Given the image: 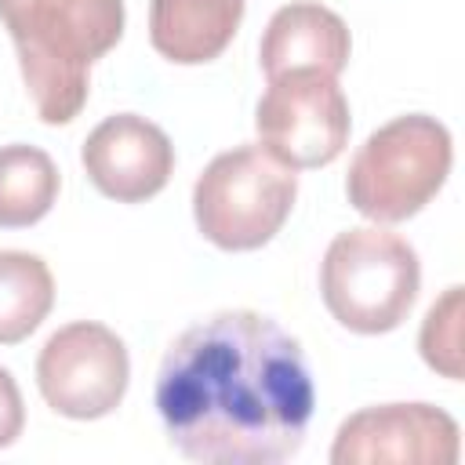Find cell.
Returning <instances> with one entry per match:
<instances>
[{"label":"cell","instance_id":"obj_1","mask_svg":"<svg viewBox=\"0 0 465 465\" xmlns=\"http://www.w3.org/2000/svg\"><path fill=\"white\" fill-rule=\"evenodd\" d=\"M153 400L178 454L203 465H276L298 454L316 385L302 341L272 316L222 309L171 341Z\"/></svg>","mask_w":465,"mask_h":465},{"label":"cell","instance_id":"obj_2","mask_svg":"<svg viewBox=\"0 0 465 465\" xmlns=\"http://www.w3.org/2000/svg\"><path fill=\"white\" fill-rule=\"evenodd\" d=\"M22 80L44 124H69L91 91V65L124 36V0H0Z\"/></svg>","mask_w":465,"mask_h":465},{"label":"cell","instance_id":"obj_3","mask_svg":"<svg viewBox=\"0 0 465 465\" xmlns=\"http://www.w3.org/2000/svg\"><path fill=\"white\" fill-rule=\"evenodd\" d=\"M454 163L450 131L425 113H407L367 134L349 160L345 196L374 225L414 218L447 182Z\"/></svg>","mask_w":465,"mask_h":465},{"label":"cell","instance_id":"obj_4","mask_svg":"<svg viewBox=\"0 0 465 465\" xmlns=\"http://www.w3.org/2000/svg\"><path fill=\"white\" fill-rule=\"evenodd\" d=\"M421 287L418 251L381 225L345 229L320 262L327 312L356 334H389L414 309Z\"/></svg>","mask_w":465,"mask_h":465},{"label":"cell","instance_id":"obj_5","mask_svg":"<svg viewBox=\"0 0 465 465\" xmlns=\"http://www.w3.org/2000/svg\"><path fill=\"white\" fill-rule=\"evenodd\" d=\"M298 174L262 145L218 153L193 185V214L203 240L222 251H258L287 222Z\"/></svg>","mask_w":465,"mask_h":465},{"label":"cell","instance_id":"obj_6","mask_svg":"<svg viewBox=\"0 0 465 465\" xmlns=\"http://www.w3.org/2000/svg\"><path fill=\"white\" fill-rule=\"evenodd\" d=\"M258 145L291 171L327 167L349 142V102L338 76L320 69H294L272 76L258 113Z\"/></svg>","mask_w":465,"mask_h":465},{"label":"cell","instance_id":"obj_7","mask_svg":"<svg viewBox=\"0 0 465 465\" xmlns=\"http://www.w3.org/2000/svg\"><path fill=\"white\" fill-rule=\"evenodd\" d=\"M131 378L127 345L94 320L58 327L36 356V385L51 411L91 421L120 407Z\"/></svg>","mask_w":465,"mask_h":465},{"label":"cell","instance_id":"obj_8","mask_svg":"<svg viewBox=\"0 0 465 465\" xmlns=\"http://www.w3.org/2000/svg\"><path fill=\"white\" fill-rule=\"evenodd\" d=\"M458 421L432 403H385L363 407L338 425L334 465H454Z\"/></svg>","mask_w":465,"mask_h":465},{"label":"cell","instance_id":"obj_9","mask_svg":"<svg viewBox=\"0 0 465 465\" xmlns=\"http://www.w3.org/2000/svg\"><path fill=\"white\" fill-rule=\"evenodd\" d=\"M91 185L116 203H142L156 196L174 171L171 138L138 113L105 116L80 149Z\"/></svg>","mask_w":465,"mask_h":465},{"label":"cell","instance_id":"obj_10","mask_svg":"<svg viewBox=\"0 0 465 465\" xmlns=\"http://www.w3.org/2000/svg\"><path fill=\"white\" fill-rule=\"evenodd\" d=\"M349 25L323 4H287L280 7L258 44V65L265 80L294 73V69H320L338 76L349 65Z\"/></svg>","mask_w":465,"mask_h":465},{"label":"cell","instance_id":"obj_11","mask_svg":"<svg viewBox=\"0 0 465 465\" xmlns=\"http://www.w3.org/2000/svg\"><path fill=\"white\" fill-rule=\"evenodd\" d=\"M243 22V0H149V40L174 65L218 58Z\"/></svg>","mask_w":465,"mask_h":465},{"label":"cell","instance_id":"obj_12","mask_svg":"<svg viewBox=\"0 0 465 465\" xmlns=\"http://www.w3.org/2000/svg\"><path fill=\"white\" fill-rule=\"evenodd\" d=\"M54 305V276L40 254L0 251V345L25 341Z\"/></svg>","mask_w":465,"mask_h":465},{"label":"cell","instance_id":"obj_13","mask_svg":"<svg viewBox=\"0 0 465 465\" xmlns=\"http://www.w3.org/2000/svg\"><path fill=\"white\" fill-rule=\"evenodd\" d=\"M58 200V167L36 145L0 149V229L36 225Z\"/></svg>","mask_w":465,"mask_h":465},{"label":"cell","instance_id":"obj_14","mask_svg":"<svg viewBox=\"0 0 465 465\" xmlns=\"http://www.w3.org/2000/svg\"><path fill=\"white\" fill-rule=\"evenodd\" d=\"M418 349L432 371L450 381L461 378V287H447V294L432 302L418 334Z\"/></svg>","mask_w":465,"mask_h":465},{"label":"cell","instance_id":"obj_15","mask_svg":"<svg viewBox=\"0 0 465 465\" xmlns=\"http://www.w3.org/2000/svg\"><path fill=\"white\" fill-rule=\"evenodd\" d=\"M22 425H25L22 392H18L15 378H11V371L0 367V447H11L22 436Z\"/></svg>","mask_w":465,"mask_h":465}]
</instances>
